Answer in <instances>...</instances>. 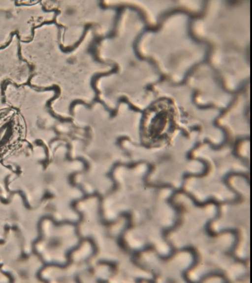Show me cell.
<instances>
[{
  "label": "cell",
  "instance_id": "6da1fadb",
  "mask_svg": "<svg viewBox=\"0 0 252 283\" xmlns=\"http://www.w3.org/2000/svg\"><path fill=\"white\" fill-rule=\"evenodd\" d=\"M25 134V125L21 118L12 113L0 114V159L21 144Z\"/></svg>",
  "mask_w": 252,
  "mask_h": 283
},
{
  "label": "cell",
  "instance_id": "7a4b0ae2",
  "mask_svg": "<svg viewBox=\"0 0 252 283\" xmlns=\"http://www.w3.org/2000/svg\"><path fill=\"white\" fill-rule=\"evenodd\" d=\"M187 251L191 253L193 257V261L190 265L182 273V276L184 279L187 282L193 283L192 281H190L188 277V273L190 270H192L198 263V255L196 252V250L192 247L188 246L182 248L180 249H178V252H186Z\"/></svg>",
  "mask_w": 252,
  "mask_h": 283
}]
</instances>
